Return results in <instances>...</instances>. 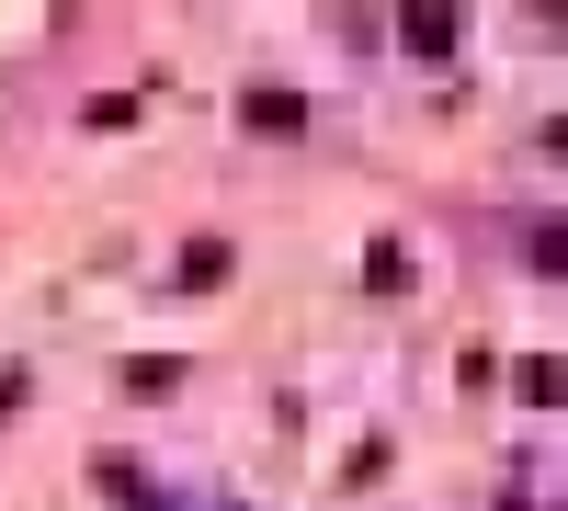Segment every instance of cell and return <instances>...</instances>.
<instances>
[{
  "instance_id": "cell-1",
  "label": "cell",
  "mask_w": 568,
  "mask_h": 511,
  "mask_svg": "<svg viewBox=\"0 0 568 511\" xmlns=\"http://www.w3.org/2000/svg\"><path fill=\"white\" fill-rule=\"evenodd\" d=\"M398 45H409V58H455V12H409Z\"/></svg>"
}]
</instances>
